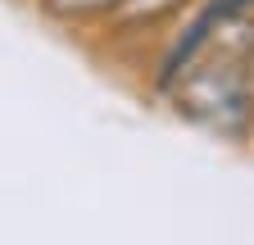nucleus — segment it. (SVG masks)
Wrapping results in <instances>:
<instances>
[{"label":"nucleus","mask_w":254,"mask_h":245,"mask_svg":"<svg viewBox=\"0 0 254 245\" xmlns=\"http://www.w3.org/2000/svg\"><path fill=\"white\" fill-rule=\"evenodd\" d=\"M250 73H254V50H250Z\"/></svg>","instance_id":"obj_4"},{"label":"nucleus","mask_w":254,"mask_h":245,"mask_svg":"<svg viewBox=\"0 0 254 245\" xmlns=\"http://www.w3.org/2000/svg\"><path fill=\"white\" fill-rule=\"evenodd\" d=\"M177 118L200 127L218 141L245 145L254 141V73L250 55L232 46H213L168 96Z\"/></svg>","instance_id":"obj_1"},{"label":"nucleus","mask_w":254,"mask_h":245,"mask_svg":"<svg viewBox=\"0 0 254 245\" xmlns=\"http://www.w3.org/2000/svg\"><path fill=\"white\" fill-rule=\"evenodd\" d=\"M195 0H123L118 14L100 27L105 37H141L154 32V27H173Z\"/></svg>","instance_id":"obj_2"},{"label":"nucleus","mask_w":254,"mask_h":245,"mask_svg":"<svg viewBox=\"0 0 254 245\" xmlns=\"http://www.w3.org/2000/svg\"><path fill=\"white\" fill-rule=\"evenodd\" d=\"M32 5L55 27H105L123 0H32Z\"/></svg>","instance_id":"obj_3"}]
</instances>
